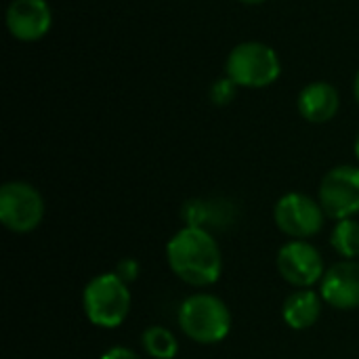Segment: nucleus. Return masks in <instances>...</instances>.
Masks as SVG:
<instances>
[{
    "label": "nucleus",
    "instance_id": "1",
    "mask_svg": "<svg viewBox=\"0 0 359 359\" xmlns=\"http://www.w3.org/2000/svg\"><path fill=\"white\" fill-rule=\"evenodd\" d=\"M170 271L194 288H206L219 282L223 271L221 248L215 236L200 227L179 229L166 244Z\"/></svg>",
    "mask_w": 359,
    "mask_h": 359
},
{
    "label": "nucleus",
    "instance_id": "2",
    "mask_svg": "<svg viewBox=\"0 0 359 359\" xmlns=\"http://www.w3.org/2000/svg\"><path fill=\"white\" fill-rule=\"evenodd\" d=\"M183 334L198 345H217L231 330V311L215 294L198 292L187 297L177 313Z\"/></svg>",
    "mask_w": 359,
    "mask_h": 359
},
{
    "label": "nucleus",
    "instance_id": "3",
    "mask_svg": "<svg viewBox=\"0 0 359 359\" xmlns=\"http://www.w3.org/2000/svg\"><path fill=\"white\" fill-rule=\"evenodd\" d=\"M130 290L114 271L95 276L82 292V307L88 322L97 328L114 330L124 324L130 313Z\"/></svg>",
    "mask_w": 359,
    "mask_h": 359
},
{
    "label": "nucleus",
    "instance_id": "4",
    "mask_svg": "<svg viewBox=\"0 0 359 359\" xmlns=\"http://www.w3.org/2000/svg\"><path fill=\"white\" fill-rule=\"evenodd\" d=\"M225 74L240 88H265L280 78L282 63L269 44L248 40L231 48L227 55Z\"/></svg>",
    "mask_w": 359,
    "mask_h": 359
},
{
    "label": "nucleus",
    "instance_id": "5",
    "mask_svg": "<svg viewBox=\"0 0 359 359\" xmlns=\"http://www.w3.org/2000/svg\"><path fill=\"white\" fill-rule=\"evenodd\" d=\"M44 219L40 191L25 181H8L0 187V223L13 233H29Z\"/></svg>",
    "mask_w": 359,
    "mask_h": 359
},
{
    "label": "nucleus",
    "instance_id": "6",
    "mask_svg": "<svg viewBox=\"0 0 359 359\" xmlns=\"http://www.w3.org/2000/svg\"><path fill=\"white\" fill-rule=\"evenodd\" d=\"M273 219L282 233L290 236L292 240H307L322 231L326 212L320 200H313L307 194L290 191L278 200Z\"/></svg>",
    "mask_w": 359,
    "mask_h": 359
},
{
    "label": "nucleus",
    "instance_id": "7",
    "mask_svg": "<svg viewBox=\"0 0 359 359\" xmlns=\"http://www.w3.org/2000/svg\"><path fill=\"white\" fill-rule=\"evenodd\" d=\"M318 200L326 217L334 221L359 215V166L341 164L328 170L320 183Z\"/></svg>",
    "mask_w": 359,
    "mask_h": 359
},
{
    "label": "nucleus",
    "instance_id": "8",
    "mask_svg": "<svg viewBox=\"0 0 359 359\" xmlns=\"http://www.w3.org/2000/svg\"><path fill=\"white\" fill-rule=\"evenodd\" d=\"M278 271L294 288H311L326 273L322 252L305 240H292L280 248Z\"/></svg>",
    "mask_w": 359,
    "mask_h": 359
},
{
    "label": "nucleus",
    "instance_id": "9",
    "mask_svg": "<svg viewBox=\"0 0 359 359\" xmlns=\"http://www.w3.org/2000/svg\"><path fill=\"white\" fill-rule=\"evenodd\" d=\"M4 19L13 38L21 42H36L50 32L53 11L46 0H13Z\"/></svg>",
    "mask_w": 359,
    "mask_h": 359
},
{
    "label": "nucleus",
    "instance_id": "10",
    "mask_svg": "<svg viewBox=\"0 0 359 359\" xmlns=\"http://www.w3.org/2000/svg\"><path fill=\"white\" fill-rule=\"evenodd\" d=\"M320 294L326 305L351 311L359 309V263L358 261H339L332 265L322 282H320Z\"/></svg>",
    "mask_w": 359,
    "mask_h": 359
},
{
    "label": "nucleus",
    "instance_id": "11",
    "mask_svg": "<svg viewBox=\"0 0 359 359\" xmlns=\"http://www.w3.org/2000/svg\"><path fill=\"white\" fill-rule=\"evenodd\" d=\"M181 219L187 227H200L210 233L227 231L238 219V208L227 198H194L183 204Z\"/></svg>",
    "mask_w": 359,
    "mask_h": 359
},
{
    "label": "nucleus",
    "instance_id": "12",
    "mask_svg": "<svg viewBox=\"0 0 359 359\" xmlns=\"http://www.w3.org/2000/svg\"><path fill=\"white\" fill-rule=\"evenodd\" d=\"M299 114L311 122V124H324L330 122L339 107H341V97L337 86H332L330 82H311L307 84L301 93H299V101H297Z\"/></svg>",
    "mask_w": 359,
    "mask_h": 359
},
{
    "label": "nucleus",
    "instance_id": "13",
    "mask_svg": "<svg viewBox=\"0 0 359 359\" xmlns=\"http://www.w3.org/2000/svg\"><path fill=\"white\" fill-rule=\"evenodd\" d=\"M324 299L311 288H299L292 292L282 307V318L292 330H309L322 316Z\"/></svg>",
    "mask_w": 359,
    "mask_h": 359
},
{
    "label": "nucleus",
    "instance_id": "14",
    "mask_svg": "<svg viewBox=\"0 0 359 359\" xmlns=\"http://www.w3.org/2000/svg\"><path fill=\"white\" fill-rule=\"evenodd\" d=\"M141 345L145 353L154 359H175L179 353V343L175 334L164 326H149L141 334Z\"/></svg>",
    "mask_w": 359,
    "mask_h": 359
},
{
    "label": "nucleus",
    "instance_id": "15",
    "mask_svg": "<svg viewBox=\"0 0 359 359\" xmlns=\"http://www.w3.org/2000/svg\"><path fill=\"white\" fill-rule=\"evenodd\" d=\"M332 248L343 257V259H358L359 257V221L355 219H343L337 221L332 236H330Z\"/></svg>",
    "mask_w": 359,
    "mask_h": 359
},
{
    "label": "nucleus",
    "instance_id": "16",
    "mask_svg": "<svg viewBox=\"0 0 359 359\" xmlns=\"http://www.w3.org/2000/svg\"><path fill=\"white\" fill-rule=\"evenodd\" d=\"M238 88H240V86H238L229 76H225V78H217V80L212 82L208 95H210V101H212L215 105H229V103L236 99Z\"/></svg>",
    "mask_w": 359,
    "mask_h": 359
},
{
    "label": "nucleus",
    "instance_id": "17",
    "mask_svg": "<svg viewBox=\"0 0 359 359\" xmlns=\"http://www.w3.org/2000/svg\"><path fill=\"white\" fill-rule=\"evenodd\" d=\"M114 273H116L122 282L133 284V282H137V278H139V273H141V265H139L135 259H122V261L116 265Z\"/></svg>",
    "mask_w": 359,
    "mask_h": 359
},
{
    "label": "nucleus",
    "instance_id": "18",
    "mask_svg": "<svg viewBox=\"0 0 359 359\" xmlns=\"http://www.w3.org/2000/svg\"><path fill=\"white\" fill-rule=\"evenodd\" d=\"M99 359H141L135 351H130V349H126V347H111V349H107L103 355Z\"/></svg>",
    "mask_w": 359,
    "mask_h": 359
},
{
    "label": "nucleus",
    "instance_id": "19",
    "mask_svg": "<svg viewBox=\"0 0 359 359\" xmlns=\"http://www.w3.org/2000/svg\"><path fill=\"white\" fill-rule=\"evenodd\" d=\"M353 95H355V101H358L359 105V69L358 74H355V80H353Z\"/></svg>",
    "mask_w": 359,
    "mask_h": 359
},
{
    "label": "nucleus",
    "instance_id": "20",
    "mask_svg": "<svg viewBox=\"0 0 359 359\" xmlns=\"http://www.w3.org/2000/svg\"><path fill=\"white\" fill-rule=\"evenodd\" d=\"M240 2H244V4H263L267 0H240Z\"/></svg>",
    "mask_w": 359,
    "mask_h": 359
},
{
    "label": "nucleus",
    "instance_id": "21",
    "mask_svg": "<svg viewBox=\"0 0 359 359\" xmlns=\"http://www.w3.org/2000/svg\"><path fill=\"white\" fill-rule=\"evenodd\" d=\"M355 156H358V160H359V133H358V137H355Z\"/></svg>",
    "mask_w": 359,
    "mask_h": 359
}]
</instances>
